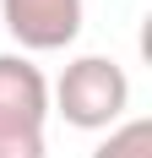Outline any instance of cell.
Instances as JSON below:
<instances>
[{"label": "cell", "instance_id": "1", "mask_svg": "<svg viewBox=\"0 0 152 158\" xmlns=\"http://www.w3.org/2000/svg\"><path fill=\"white\" fill-rule=\"evenodd\" d=\"M49 109L76 131H114L130 109V77L109 55H76L49 93Z\"/></svg>", "mask_w": 152, "mask_h": 158}, {"label": "cell", "instance_id": "2", "mask_svg": "<svg viewBox=\"0 0 152 158\" xmlns=\"http://www.w3.org/2000/svg\"><path fill=\"white\" fill-rule=\"evenodd\" d=\"M49 82L27 55H0V158H49Z\"/></svg>", "mask_w": 152, "mask_h": 158}, {"label": "cell", "instance_id": "4", "mask_svg": "<svg viewBox=\"0 0 152 158\" xmlns=\"http://www.w3.org/2000/svg\"><path fill=\"white\" fill-rule=\"evenodd\" d=\"M92 158H152V120H120L92 147Z\"/></svg>", "mask_w": 152, "mask_h": 158}, {"label": "cell", "instance_id": "3", "mask_svg": "<svg viewBox=\"0 0 152 158\" xmlns=\"http://www.w3.org/2000/svg\"><path fill=\"white\" fill-rule=\"evenodd\" d=\"M0 16L22 49H65L82 33V0H0Z\"/></svg>", "mask_w": 152, "mask_h": 158}]
</instances>
